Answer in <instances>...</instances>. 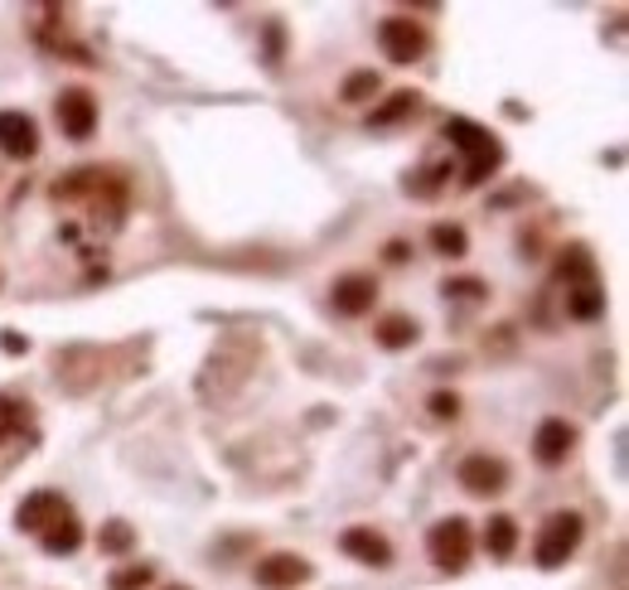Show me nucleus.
Segmentation results:
<instances>
[{"instance_id":"nucleus-1","label":"nucleus","mask_w":629,"mask_h":590,"mask_svg":"<svg viewBox=\"0 0 629 590\" xmlns=\"http://www.w3.org/2000/svg\"><path fill=\"white\" fill-rule=\"evenodd\" d=\"M445 141H451L455 151L465 155V165H460V184H465V189L484 184V179L494 175V170L504 165V141L494 136L489 127L470 121V117H451V121H445Z\"/></svg>"},{"instance_id":"nucleus-2","label":"nucleus","mask_w":629,"mask_h":590,"mask_svg":"<svg viewBox=\"0 0 629 590\" xmlns=\"http://www.w3.org/2000/svg\"><path fill=\"white\" fill-rule=\"evenodd\" d=\"M581 537H586V518H581V513H572V509L552 513V518L538 527V537H532V561H538L542 571L566 567L572 551L581 547Z\"/></svg>"},{"instance_id":"nucleus-3","label":"nucleus","mask_w":629,"mask_h":590,"mask_svg":"<svg viewBox=\"0 0 629 590\" xmlns=\"http://www.w3.org/2000/svg\"><path fill=\"white\" fill-rule=\"evenodd\" d=\"M427 551L441 571H465L470 557H475V527H470V518H460V513L441 518L427 533Z\"/></svg>"},{"instance_id":"nucleus-4","label":"nucleus","mask_w":629,"mask_h":590,"mask_svg":"<svg viewBox=\"0 0 629 590\" xmlns=\"http://www.w3.org/2000/svg\"><path fill=\"white\" fill-rule=\"evenodd\" d=\"M427 24H417L411 15H387L383 24H378V48L387 58H393L397 68H411L421 54H427Z\"/></svg>"},{"instance_id":"nucleus-5","label":"nucleus","mask_w":629,"mask_h":590,"mask_svg":"<svg viewBox=\"0 0 629 590\" xmlns=\"http://www.w3.org/2000/svg\"><path fill=\"white\" fill-rule=\"evenodd\" d=\"M460 489L465 494H475V499H494V494H504L508 489V460H499V455H489V450H475V455H465L460 460Z\"/></svg>"},{"instance_id":"nucleus-6","label":"nucleus","mask_w":629,"mask_h":590,"mask_svg":"<svg viewBox=\"0 0 629 590\" xmlns=\"http://www.w3.org/2000/svg\"><path fill=\"white\" fill-rule=\"evenodd\" d=\"M252 581L262 590H296V586L314 581V567L300 557V551H266L257 567H252Z\"/></svg>"},{"instance_id":"nucleus-7","label":"nucleus","mask_w":629,"mask_h":590,"mask_svg":"<svg viewBox=\"0 0 629 590\" xmlns=\"http://www.w3.org/2000/svg\"><path fill=\"white\" fill-rule=\"evenodd\" d=\"M64 518H73V509L58 489H34V494H24V503L15 509V527L20 533H34V537H44L48 527L64 523Z\"/></svg>"},{"instance_id":"nucleus-8","label":"nucleus","mask_w":629,"mask_h":590,"mask_svg":"<svg viewBox=\"0 0 629 590\" xmlns=\"http://www.w3.org/2000/svg\"><path fill=\"white\" fill-rule=\"evenodd\" d=\"M54 117H58V131L68 141H92L97 131V97L88 88H64L54 102Z\"/></svg>"},{"instance_id":"nucleus-9","label":"nucleus","mask_w":629,"mask_h":590,"mask_svg":"<svg viewBox=\"0 0 629 590\" xmlns=\"http://www.w3.org/2000/svg\"><path fill=\"white\" fill-rule=\"evenodd\" d=\"M330 305H334V315H344V319H358V315H368L373 305H378V276H368V272H344L330 286Z\"/></svg>"},{"instance_id":"nucleus-10","label":"nucleus","mask_w":629,"mask_h":590,"mask_svg":"<svg viewBox=\"0 0 629 590\" xmlns=\"http://www.w3.org/2000/svg\"><path fill=\"white\" fill-rule=\"evenodd\" d=\"M339 551L363 561V567H373V571L393 567V543H387L378 527H344V533H339Z\"/></svg>"},{"instance_id":"nucleus-11","label":"nucleus","mask_w":629,"mask_h":590,"mask_svg":"<svg viewBox=\"0 0 629 590\" xmlns=\"http://www.w3.org/2000/svg\"><path fill=\"white\" fill-rule=\"evenodd\" d=\"M576 446V426L562 422V416H548V422L532 431V460L548 465V470H556V465H566V455H572Z\"/></svg>"},{"instance_id":"nucleus-12","label":"nucleus","mask_w":629,"mask_h":590,"mask_svg":"<svg viewBox=\"0 0 629 590\" xmlns=\"http://www.w3.org/2000/svg\"><path fill=\"white\" fill-rule=\"evenodd\" d=\"M0 151H5L10 160H34V151H40V127H34L30 112H0Z\"/></svg>"},{"instance_id":"nucleus-13","label":"nucleus","mask_w":629,"mask_h":590,"mask_svg":"<svg viewBox=\"0 0 629 590\" xmlns=\"http://www.w3.org/2000/svg\"><path fill=\"white\" fill-rule=\"evenodd\" d=\"M373 339H378L387 353H402V349H411V343L421 339V325L411 315L397 310V315H383L378 325H373Z\"/></svg>"},{"instance_id":"nucleus-14","label":"nucleus","mask_w":629,"mask_h":590,"mask_svg":"<svg viewBox=\"0 0 629 590\" xmlns=\"http://www.w3.org/2000/svg\"><path fill=\"white\" fill-rule=\"evenodd\" d=\"M566 315L591 325V319L605 315V286L600 281H581V286H566Z\"/></svg>"},{"instance_id":"nucleus-15","label":"nucleus","mask_w":629,"mask_h":590,"mask_svg":"<svg viewBox=\"0 0 629 590\" xmlns=\"http://www.w3.org/2000/svg\"><path fill=\"white\" fill-rule=\"evenodd\" d=\"M484 551H489L494 561H508L518 551V523L508 518V513H494V518L484 523Z\"/></svg>"},{"instance_id":"nucleus-16","label":"nucleus","mask_w":629,"mask_h":590,"mask_svg":"<svg viewBox=\"0 0 629 590\" xmlns=\"http://www.w3.org/2000/svg\"><path fill=\"white\" fill-rule=\"evenodd\" d=\"M131 547H136V527L126 518H112L97 527V551H102V557H126Z\"/></svg>"},{"instance_id":"nucleus-17","label":"nucleus","mask_w":629,"mask_h":590,"mask_svg":"<svg viewBox=\"0 0 629 590\" xmlns=\"http://www.w3.org/2000/svg\"><path fill=\"white\" fill-rule=\"evenodd\" d=\"M417 107H421V92H393L383 107H373L368 121H373V127H397V121L417 117Z\"/></svg>"},{"instance_id":"nucleus-18","label":"nucleus","mask_w":629,"mask_h":590,"mask_svg":"<svg viewBox=\"0 0 629 590\" xmlns=\"http://www.w3.org/2000/svg\"><path fill=\"white\" fill-rule=\"evenodd\" d=\"M431 252L445 256V262H460V256L470 252L465 228H460V223H435V228H431Z\"/></svg>"},{"instance_id":"nucleus-19","label":"nucleus","mask_w":629,"mask_h":590,"mask_svg":"<svg viewBox=\"0 0 629 590\" xmlns=\"http://www.w3.org/2000/svg\"><path fill=\"white\" fill-rule=\"evenodd\" d=\"M40 543H44L48 557H68V551H78V547H82V527H78V518H64V523L48 527Z\"/></svg>"},{"instance_id":"nucleus-20","label":"nucleus","mask_w":629,"mask_h":590,"mask_svg":"<svg viewBox=\"0 0 629 590\" xmlns=\"http://www.w3.org/2000/svg\"><path fill=\"white\" fill-rule=\"evenodd\" d=\"M562 281H566V286H581V281H600V276H596V256L581 248V242L562 252Z\"/></svg>"},{"instance_id":"nucleus-21","label":"nucleus","mask_w":629,"mask_h":590,"mask_svg":"<svg viewBox=\"0 0 629 590\" xmlns=\"http://www.w3.org/2000/svg\"><path fill=\"white\" fill-rule=\"evenodd\" d=\"M373 92H378V73H373V68H358V73H349V78H344V88H339V102L358 107V102H368Z\"/></svg>"},{"instance_id":"nucleus-22","label":"nucleus","mask_w":629,"mask_h":590,"mask_svg":"<svg viewBox=\"0 0 629 590\" xmlns=\"http://www.w3.org/2000/svg\"><path fill=\"white\" fill-rule=\"evenodd\" d=\"M155 586V567L151 561H136V567H117L107 590H151Z\"/></svg>"},{"instance_id":"nucleus-23","label":"nucleus","mask_w":629,"mask_h":590,"mask_svg":"<svg viewBox=\"0 0 629 590\" xmlns=\"http://www.w3.org/2000/svg\"><path fill=\"white\" fill-rule=\"evenodd\" d=\"M24 422H30V407H20L15 397H0V446H5L10 436H20Z\"/></svg>"},{"instance_id":"nucleus-24","label":"nucleus","mask_w":629,"mask_h":590,"mask_svg":"<svg viewBox=\"0 0 629 590\" xmlns=\"http://www.w3.org/2000/svg\"><path fill=\"white\" fill-rule=\"evenodd\" d=\"M441 295H455V301H484V295H489V286H484L479 276H445Z\"/></svg>"},{"instance_id":"nucleus-25","label":"nucleus","mask_w":629,"mask_h":590,"mask_svg":"<svg viewBox=\"0 0 629 590\" xmlns=\"http://www.w3.org/2000/svg\"><path fill=\"white\" fill-rule=\"evenodd\" d=\"M427 412L435 416V422H455V416H460V397H455V392H431Z\"/></svg>"},{"instance_id":"nucleus-26","label":"nucleus","mask_w":629,"mask_h":590,"mask_svg":"<svg viewBox=\"0 0 629 590\" xmlns=\"http://www.w3.org/2000/svg\"><path fill=\"white\" fill-rule=\"evenodd\" d=\"M266 58H272V68L282 64V24L266 20Z\"/></svg>"},{"instance_id":"nucleus-27","label":"nucleus","mask_w":629,"mask_h":590,"mask_svg":"<svg viewBox=\"0 0 629 590\" xmlns=\"http://www.w3.org/2000/svg\"><path fill=\"white\" fill-rule=\"evenodd\" d=\"M0 349H5L10 359H20V353H30V339L15 335V329H5V335H0Z\"/></svg>"},{"instance_id":"nucleus-28","label":"nucleus","mask_w":629,"mask_h":590,"mask_svg":"<svg viewBox=\"0 0 629 590\" xmlns=\"http://www.w3.org/2000/svg\"><path fill=\"white\" fill-rule=\"evenodd\" d=\"M383 256H387V262H407V256H411V248H407V242H387V248H383Z\"/></svg>"},{"instance_id":"nucleus-29","label":"nucleus","mask_w":629,"mask_h":590,"mask_svg":"<svg viewBox=\"0 0 629 590\" xmlns=\"http://www.w3.org/2000/svg\"><path fill=\"white\" fill-rule=\"evenodd\" d=\"M165 590H194V586H165Z\"/></svg>"}]
</instances>
